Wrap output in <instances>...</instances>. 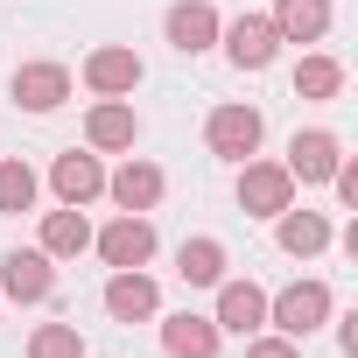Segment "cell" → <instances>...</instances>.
Segmentation results:
<instances>
[{
	"label": "cell",
	"instance_id": "obj_11",
	"mask_svg": "<svg viewBox=\"0 0 358 358\" xmlns=\"http://www.w3.org/2000/svg\"><path fill=\"white\" fill-rule=\"evenodd\" d=\"M218 330H232V337H253L260 323H267V295L253 288V281H218V316H211Z\"/></svg>",
	"mask_w": 358,
	"mask_h": 358
},
{
	"label": "cell",
	"instance_id": "obj_22",
	"mask_svg": "<svg viewBox=\"0 0 358 358\" xmlns=\"http://www.w3.org/2000/svg\"><path fill=\"white\" fill-rule=\"evenodd\" d=\"M29 204H36V169L29 162H0V211L22 218Z\"/></svg>",
	"mask_w": 358,
	"mask_h": 358
},
{
	"label": "cell",
	"instance_id": "obj_23",
	"mask_svg": "<svg viewBox=\"0 0 358 358\" xmlns=\"http://www.w3.org/2000/svg\"><path fill=\"white\" fill-rule=\"evenodd\" d=\"M29 358H85V337H78V323H43V330L29 337Z\"/></svg>",
	"mask_w": 358,
	"mask_h": 358
},
{
	"label": "cell",
	"instance_id": "obj_12",
	"mask_svg": "<svg viewBox=\"0 0 358 358\" xmlns=\"http://www.w3.org/2000/svg\"><path fill=\"white\" fill-rule=\"evenodd\" d=\"M15 99H22L29 113H57V106L71 99V71H64V64H22V71H15Z\"/></svg>",
	"mask_w": 358,
	"mask_h": 358
},
{
	"label": "cell",
	"instance_id": "obj_14",
	"mask_svg": "<svg viewBox=\"0 0 358 358\" xmlns=\"http://www.w3.org/2000/svg\"><path fill=\"white\" fill-rule=\"evenodd\" d=\"M274 36L281 43H323V29H330V0H274Z\"/></svg>",
	"mask_w": 358,
	"mask_h": 358
},
{
	"label": "cell",
	"instance_id": "obj_17",
	"mask_svg": "<svg viewBox=\"0 0 358 358\" xmlns=\"http://www.w3.org/2000/svg\"><path fill=\"white\" fill-rule=\"evenodd\" d=\"M106 190H113L120 211H155V197H162V169H155V162H127V169L106 176Z\"/></svg>",
	"mask_w": 358,
	"mask_h": 358
},
{
	"label": "cell",
	"instance_id": "obj_6",
	"mask_svg": "<svg viewBox=\"0 0 358 358\" xmlns=\"http://www.w3.org/2000/svg\"><path fill=\"white\" fill-rule=\"evenodd\" d=\"M204 141H211V155L246 162V155L260 148V113H253V106H218V113L204 120Z\"/></svg>",
	"mask_w": 358,
	"mask_h": 358
},
{
	"label": "cell",
	"instance_id": "obj_20",
	"mask_svg": "<svg viewBox=\"0 0 358 358\" xmlns=\"http://www.w3.org/2000/svg\"><path fill=\"white\" fill-rule=\"evenodd\" d=\"M323 246H330V225H323L316 211H295V204H288V211H281V253H295V260H316Z\"/></svg>",
	"mask_w": 358,
	"mask_h": 358
},
{
	"label": "cell",
	"instance_id": "obj_1",
	"mask_svg": "<svg viewBox=\"0 0 358 358\" xmlns=\"http://www.w3.org/2000/svg\"><path fill=\"white\" fill-rule=\"evenodd\" d=\"M295 204V176L281 169V162H239V211L246 218H281Z\"/></svg>",
	"mask_w": 358,
	"mask_h": 358
},
{
	"label": "cell",
	"instance_id": "obj_26",
	"mask_svg": "<svg viewBox=\"0 0 358 358\" xmlns=\"http://www.w3.org/2000/svg\"><path fill=\"white\" fill-rule=\"evenodd\" d=\"M337 344H344V351L358 358V316H337Z\"/></svg>",
	"mask_w": 358,
	"mask_h": 358
},
{
	"label": "cell",
	"instance_id": "obj_8",
	"mask_svg": "<svg viewBox=\"0 0 358 358\" xmlns=\"http://www.w3.org/2000/svg\"><path fill=\"white\" fill-rule=\"evenodd\" d=\"M162 29H169V43L183 50V57H204V50L218 43V29H225V22H218V8H211V0H176Z\"/></svg>",
	"mask_w": 358,
	"mask_h": 358
},
{
	"label": "cell",
	"instance_id": "obj_19",
	"mask_svg": "<svg viewBox=\"0 0 358 358\" xmlns=\"http://www.w3.org/2000/svg\"><path fill=\"white\" fill-rule=\"evenodd\" d=\"M176 274H183L190 288H218V281H225V246H218V239H183Z\"/></svg>",
	"mask_w": 358,
	"mask_h": 358
},
{
	"label": "cell",
	"instance_id": "obj_2",
	"mask_svg": "<svg viewBox=\"0 0 358 358\" xmlns=\"http://www.w3.org/2000/svg\"><path fill=\"white\" fill-rule=\"evenodd\" d=\"M267 323L281 330V337H309L316 323H330V288L323 281H295V288H281V295H267Z\"/></svg>",
	"mask_w": 358,
	"mask_h": 358
},
{
	"label": "cell",
	"instance_id": "obj_24",
	"mask_svg": "<svg viewBox=\"0 0 358 358\" xmlns=\"http://www.w3.org/2000/svg\"><path fill=\"white\" fill-rule=\"evenodd\" d=\"M246 358H302V351H295V337H281V330H274V337H253V344H246Z\"/></svg>",
	"mask_w": 358,
	"mask_h": 358
},
{
	"label": "cell",
	"instance_id": "obj_16",
	"mask_svg": "<svg viewBox=\"0 0 358 358\" xmlns=\"http://www.w3.org/2000/svg\"><path fill=\"white\" fill-rule=\"evenodd\" d=\"M85 141H92V148H134V141H141L134 106H127V99H99L92 120H85Z\"/></svg>",
	"mask_w": 358,
	"mask_h": 358
},
{
	"label": "cell",
	"instance_id": "obj_9",
	"mask_svg": "<svg viewBox=\"0 0 358 358\" xmlns=\"http://www.w3.org/2000/svg\"><path fill=\"white\" fill-rule=\"evenodd\" d=\"M85 85H92L99 99H127V92L141 85V57H134V50H120V43H106V50H92V57H85Z\"/></svg>",
	"mask_w": 358,
	"mask_h": 358
},
{
	"label": "cell",
	"instance_id": "obj_13",
	"mask_svg": "<svg viewBox=\"0 0 358 358\" xmlns=\"http://www.w3.org/2000/svg\"><path fill=\"white\" fill-rule=\"evenodd\" d=\"M50 183H57V197H64V204H78V211H85V204L106 190V169H99V155H78V148H71V155H57Z\"/></svg>",
	"mask_w": 358,
	"mask_h": 358
},
{
	"label": "cell",
	"instance_id": "obj_3",
	"mask_svg": "<svg viewBox=\"0 0 358 358\" xmlns=\"http://www.w3.org/2000/svg\"><path fill=\"white\" fill-rule=\"evenodd\" d=\"M92 246H99V260H106V267H148V260H155V225H148L141 211H120Z\"/></svg>",
	"mask_w": 358,
	"mask_h": 358
},
{
	"label": "cell",
	"instance_id": "obj_7",
	"mask_svg": "<svg viewBox=\"0 0 358 358\" xmlns=\"http://www.w3.org/2000/svg\"><path fill=\"white\" fill-rule=\"evenodd\" d=\"M50 288H57V267H50V253H43V246L0 260V295H8V302H43Z\"/></svg>",
	"mask_w": 358,
	"mask_h": 358
},
{
	"label": "cell",
	"instance_id": "obj_21",
	"mask_svg": "<svg viewBox=\"0 0 358 358\" xmlns=\"http://www.w3.org/2000/svg\"><path fill=\"white\" fill-rule=\"evenodd\" d=\"M344 92V64L337 57H302L295 64V99H337Z\"/></svg>",
	"mask_w": 358,
	"mask_h": 358
},
{
	"label": "cell",
	"instance_id": "obj_5",
	"mask_svg": "<svg viewBox=\"0 0 358 358\" xmlns=\"http://www.w3.org/2000/svg\"><path fill=\"white\" fill-rule=\"evenodd\" d=\"M337 162H344V141L337 134H323V127H309V134H295L288 141V176H295V183H330V176H337Z\"/></svg>",
	"mask_w": 358,
	"mask_h": 358
},
{
	"label": "cell",
	"instance_id": "obj_18",
	"mask_svg": "<svg viewBox=\"0 0 358 358\" xmlns=\"http://www.w3.org/2000/svg\"><path fill=\"white\" fill-rule=\"evenodd\" d=\"M85 246H92V225H85L78 204H64V211L43 218V253H50V260H71V253H85Z\"/></svg>",
	"mask_w": 358,
	"mask_h": 358
},
{
	"label": "cell",
	"instance_id": "obj_25",
	"mask_svg": "<svg viewBox=\"0 0 358 358\" xmlns=\"http://www.w3.org/2000/svg\"><path fill=\"white\" fill-rule=\"evenodd\" d=\"M330 183H337V204H344V211H358V162H337Z\"/></svg>",
	"mask_w": 358,
	"mask_h": 358
},
{
	"label": "cell",
	"instance_id": "obj_10",
	"mask_svg": "<svg viewBox=\"0 0 358 358\" xmlns=\"http://www.w3.org/2000/svg\"><path fill=\"white\" fill-rule=\"evenodd\" d=\"M106 309H113L120 323H141V316L162 309V288H155L141 267H113V281H106Z\"/></svg>",
	"mask_w": 358,
	"mask_h": 358
},
{
	"label": "cell",
	"instance_id": "obj_4",
	"mask_svg": "<svg viewBox=\"0 0 358 358\" xmlns=\"http://www.w3.org/2000/svg\"><path fill=\"white\" fill-rule=\"evenodd\" d=\"M218 43H225V57H232L239 71H267V64H274V50H281V36H274V22H267V15H239V22H225V29H218Z\"/></svg>",
	"mask_w": 358,
	"mask_h": 358
},
{
	"label": "cell",
	"instance_id": "obj_15",
	"mask_svg": "<svg viewBox=\"0 0 358 358\" xmlns=\"http://www.w3.org/2000/svg\"><path fill=\"white\" fill-rule=\"evenodd\" d=\"M162 351L169 358H218V323L211 316H190V309L169 316L162 323Z\"/></svg>",
	"mask_w": 358,
	"mask_h": 358
}]
</instances>
